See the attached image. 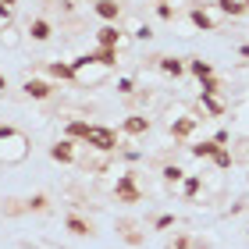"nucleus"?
<instances>
[{
	"instance_id": "12",
	"label": "nucleus",
	"mask_w": 249,
	"mask_h": 249,
	"mask_svg": "<svg viewBox=\"0 0 249 249\" xmlns=\"http://www.w3.org/2000/svg\"><path fill=\"white\" fill-rule=\"evenodd\" d=\"M196 104H199V114L207 118V121H210V118H224V114H228V104H224L221 96H207V93H199Z\"/></svg>"
},
{
	"instance_id": "17",
	"label": "nucleus",
	"mask_w": 249,
	"mask_h": 249,
	"mask_svg": "<svg viewBox=\"0 0 249 249\" xmlns=\"http://www.w3.org/2000/svg\"><path fill=\"white\" fill-rule=\"evenodd\" d=\"M89 57H93L100 68L114 71V68H118V61H121V50H110V47H93V50H89Z\"/></svg>"
},
{
	"instance_id": "25",
	"label": "nucleus",
	"mask_w": 249,
	"mask_h": 249,
	"mask_svg": "<svg viewBox=\"0 0 249 249\" xmlns=\"http://www.w3.org/2000/svg\"><path fill=\"white\" fill-rule=\"evenodd\" d=\"M199 93H207V96H221V93H224V82H221L217 75H210V78H203V82H199Z\"/></svg>"
},
{
	"instance_id": "4",
	"label": "nucleus",
	"mask_w": 249,
	"mask_h": 249,
	"mask_svg": "<svg viewBox=\"0 0 249 249\" xmlns=\"http://www.w3.org/2000/svg\"><path fill=\"white\" fill-rule=\"evenodd\" d=\"M199 121H207L203 114H182V118H171V139L175 142H185V139H192V132L199 128Z\"/></svg>"
},
{
	"instance_id": "22",
	"label": "nucleus",
	"mask_w": 249,
	"mask_h": 249,
	"mask_svg": "<svg viewBox=\"0 0 249 249\" xmlns=\"http://www.w3.org/2000/svg\"><path fill=\"white\" fill-rule=\"evenodd\" d=\"M185 175H189V171H185V167H178V164H164V167H160V178H164L167 185H182Z\"/></svg>"
},
{
	"instance_id": "26",
	"label": "nucleus",
	"mask_w": 249,
	"mask_h": 249,
	"mask_svg": "<svg viewBox=\"0 0 249 249\" xmlns=\"http://www.w3.org/2000/svg\"><path fill=\"white\" fill-rule=\"evenodd\" d=\"M231 164H235V153L228 150V146H221L217 157H213V167H217V171H231Z\"/></svg>"
},
{
	"instance_id": "31",
	"label": "nucleus",
	"mask_w": 249,
	"mask_h": 249,
	"mask_svg": "<svg viewBox=\"0 0 249 249\" xmlns=\"http://www.w3.org/2000/svg\"><path fill=\"white\" fill-rule=\"evenodd\" d=\"M213 142H217V146H228V142H231V128H217V132H213Z\"/></svg>"
},
{
	"instance_id": "21",
	"label": "nucleus",
	"mask_w": 249,
	"mask_h": 249,
	"mask_svg": "<svg viewBox=\"0 0 249 249\" xmlns=\"http://www.w3.org/2000/svg\"><path fill=\"white\" fill-rule=\"evenodd\" d=\"M210 7H217L224 18H242V15H246V4H242V0H213Z\"/></svg>"
},
{
	"instance_id": "33",
	"label": "nucleus",
	"mask_w": 249,
	"mask_h": 249,
	"mask_svg": "<svg viewBox=\"0 0 249 249\" xmlns=\"http://www.w3.org/2000/svg\"><path fill=\"white\" fill-rule=\"evenodd\" d=\"M239 132L249 135V110H242V121H239Z\"/></svg>"
},
{
	"instance_id": "10",
	"label": "nucleus",
	"mask_w": 249,
	"mask_h": 249,
	"mask_svg": "<svg viewBox=\"0 0 249 249\" xmlns=\"http://www.w3.org/2000/svg\"><path fill=\"white\" fill-rule=\"evenodd\" d=\"M21 93H25L29 100H50V96H53V86L47 82V78H36V75H29L25 82H21Z\"/></svg>"
},
{
	"instance_id": "39",
	"label": "nucleus",
	"mask_w": 249,
	"mask_h": 249,
	"mask_svg": "<svg viewBox=\"0 0 249 249\" xmlns=\"http://www.w3.org/2000/svg\"><path fill=\"white\" fill-rule=\"evenodd\" d=\"M246 235H249V224H246Z\"/></svg>"
},
{
	"instance_id": "11",
	"label": "nucleus",
	"mask_w": 249,
	"mask_h": 249,
	"mask_svg": "<svg viewBox=\"0 0 249 249\" xmlns=\"http://www.w3.org/2000/svg\"><path fill=\"white\" fill-rule=\"evenodd\" d=\"M157 71L167 75V78H182L185 75V57H171V53H160V57H153Z\"/></svg>"
},
{
	"instance_id": "36",
	"label": "nucleus",
	"mask_w": 249,
	"mask_h": 249,
	"mask_svg": "<svg viewBox=\"0 0 249 249\" xmlns=\"http://www.w3.org/2000/svg\"><path fill=\"white\" fill-rule=\"evenodd\" d=\"M4 4H7V7H11V11H15V4H18V0H4Z\"/></svg>"
},
{
	"instance_id": "24",
	"label": "nucleus",
	"mask_w": 249,
	"mask_h": 249,
	"mask_svg": "<svg viewBox=\"0 0 249 249\" xmlns=\"http://www.w3.org/2000/svg\"><path fill=\"white\" fill-rule=\"evenodd\" d=\"M175 224H178V217H175V213H157V217L150 221V231H171Z\"/></svg>"
},
{
	"instance_id": "23",
	"label": "nucleus",
	"mask_w": 249,
	"mask_h": 249,
	"mask_svg": "<svg viewBox=\"0 0 249 249\" xmlns=\"http://www.w3.org/2000/svg\"><path fill=\"white\" fill-rule=\"evenodd\" d=\"M203 192V175H185V182H182V196L185 199H196Z\"/></svg>"
},
{
	"instance_id": "15",
	"label": "nucleus",
	"mask_w": 249,
	"mask_h": 249,
	"mask_svg": "<svg viewBox=\"0 0 249 249\" xmlns=\"http://www.w3.org/2000/svg\"><path fill=\"white\" fill-rule=\"evenodd\" d=\"M43 71H47L50 78H57V82H75L71 61H47V64H43Z\"/></svg>"
},
{
	"instance_id": "1",
	"label": "nucleus",
	"mask_w": 249,
	"mask_h": 249,
	"mask_svg": "<svg viewBox=\"0 0 249 249\" xmlns=\"http://www.w3.org/2000/svg\"><path fill=\"white\" fill-rule=\"evenodd\" d=\"M29 135L11 121H0V164L4 167H15V164H25L29 160Z\"/></svg>"
},
{
	"instance_id": "16",
	"label": "nucleus",
	"mask_w": 249,
	"mask_h": 249,
	"mask_svg": "<svg viewBox=\"0 0 249 249\" xmlns=\"http://www.w3.org/2000/svg\"><path fill=\"white\" fill-rule=\"evenodd\" d=\"M118 235H121V239L128 242V246H142V242H146V231H139V224L128 221V217H121V221H118Z\"/></svg>"
},
{
	"instance_id": "38",
	"label": "nucleus",
	"mask_w": 249,
	"mask_h": 249,
	"mask_svg": "<svg viewBox=\"0 0 249 249\" xmlns=\"http://www.w3.org/2000/svg\"><path fill=\"white\" fill-rule=\"evenodd\" d=\"M157 4H171V0H157Z\"/></svg>"
},
{
	"instance_id": "34",
	"label": "nucleus",
	"mask_w": 249,
	"mask_h": 249,
	"mask_svg": "<svg viewBox=\"0 0 249 249\" xmlns=\"http://www.w3.org/2000/svg\"><path fill=\"white\" fill-rule=\"evenodd\" d=\"M4 93H7V75L0 71V96H4Z\"/></svg>"
},
{
	"instance_id": "9",
	"label": "nucleus",
	"mask_w": 249,
	"mask_h": 249,
	"mask_svg": "<svg viewBox=\"0 0 249 249\" xmlns=\"http://www.w3.org/2000/svg\"><path fill=\"white\" fill-rule=\"evenodd\" d=\"M64 231L78 235V239H93V235H96V224L89 221V217H82V213H68V217H64Z\"/></svg>"
},
{
	"instance_id": "14",
	"label": "nucleus",
	"mask_w": 249,
	"mask_h": 249,
	"mask_svg": "<svg viewBox=\"0 0 249 249\" xmlns=\"http://www.w3.org/2000/svg\"><path fill=\"white\" fill-rule=\"evenodd\" d=\"M25 36L32 43H50L53 39V25H50V18H32L29 25H25Z\"/></svg>"
},
{
	"instance_id": "8",
	"label": "nucleus",
	"mask_w": 249,
	"mask_h": 249,
	"mask_svg": "<svg viewBox=\"0 0 249 249\" xmlns=\"http://www.w3.org/2000/svg\"><path fill=\"white\" fill-rule=\"evenodd\" d=\"M96 47L121 50V47H124V29H121V25H100V29H96Z\"/></svg>"
},
{
	"instance_id": "19",
	"label": "nucleus",
	"mask_w": 249,
	"mask_h": 249,
	"mask_svg": "<svg viewBox=\"0 0 249 249\" xmlns=\"http://www.w3.org/2000/svg\"><path fill=\"white\" fill-rule=\"evenodd\" d=\"M89 124H93V121H86V118H68V124H64V139L82 142L86 132H89Z\"/></svg>"
},
{
	"instance_id": "13",
	"label": "nucleus",
	"mask_w": 249,
	"mask_h": 249,
	"mask_svg": "<svg viewBox=\"0 0 249 249\" xmlns=\"http://www.w3.org/2000/svg\"><path fill=\"white\" fill-rule=\"evenodd\" d=\"M93 15L104 21V25H118V21H121V4H118V0H96Z\"/></svg>"
},
{
	"instance_id": "40",
	"label": "nucleus",
	"mask_w": 249,
	"mask_h": 249,
	"mask_svg": "<svg viewBox=\"0 0 249 249\" xmlns=\"http://www.w3.org/2000/svg\"><path fill=\"white\" fill-rule=\"evenodd\" d=\"M93 4H96V0H93Z\"/></svg>"
},
{
	"instance_id": "5",
	"label": "nucleus",
	"mask_w": 249,
	"mask_h": 249,
	"mask_svg": "<svg viewBox=\"0 0 249 249\" xmlns=\"http://www.w3.org/2000/svg\"><path fill=\"white\" fill-rule=\"evenodd\" d=\"M189 21H192V29H196V32H221V21L210 15L207 4H192L189 7Z\"/></svg>"
},
{
	"instance_id": "32",
	"label": "nucleus",
	"mask_w": 249,
	"mask_h": 249,
	"mask_svg": "<svg viewBox=\"0 0 249 249\" xmlns=\"http://www.w3.org/2000/svg\"><path fill=\"white\" fill-rule=\"evenodd\" d=\"M11 18H15V11H11L4 0H0V21H4V25H11Z\"/></svg>"
},
{
	"instance_id": "37",
	"label": "nucleus",
	"mask_w": 249,
	"mask_h": 249,
	"mask_svg": "<svg viewBox=\"0 0 249 249\" xmlns=\"http://www.w3.org/2000/svg\"><path fill=\"white\" fill-rule=\"evenodd\" d=\"M242 4H246V15H249V0H242Z\"/></svg>"
},
{
	"instance_id": "20",
	"label": "nucleus",
	"mask_w": 249,
	"mask_h": 249,
	"mask_svg": "<svg viewBox=\"0 0 249 249\" xmlns=\"http://www.w3.org/2000/svg\"><path fill=\"white\" fill-rule=\"evenodd\" d=\"M217 150H221V146L213 142V139H203V142H192V146H189V153L196 157V160H213Z\"/></svg>"
},
{
	"instance_id": "18",
	"label": "nucleus",
	"mask_w": 249,
	"mask_h": 249,
	"mask_svg": "<svg viewBox=\"0 0 249 249\" xmlns=\"http://www.w3.org/2000/svg\"><path fill=\"white\" fill-rule=\"evenodd\" d=\"M185 71H189L192 78H196V82H203V78H210V75H213V64L192 53V57H185Z\"/></svg>"
},
{
	"instance_id": "30",
	"label": "nucleus",
	"mask_w": 249,
	"mask_h": 249,
	"mask_svg": "<svg viewBox=\"0 0 249 249\" xmlns=\"http://www.w3.org/2000/svg\"><path fill=\"white\" fill-rule=\"evenodd\" d=\"M157 18L160 21H175V7L171 4H157Z\"/></svg>"
},
{
	"instance_id": "7",
	"label": "nucleus",
	"mask_w": 249,
	"mask_h": 249,
	"mask_svg": "<svg viewBox=\"0 0 249 249\" xmlns=\"http://www.w3.org/2000/svg\"><path fill=\"white\" fill-rule=\"evenodd\" d=\"M150 128H153V118H150V114H139V110L121 121V132L128 135V139H139V135H146Z\"/></svg>"
},
{
	"instance_id": "27",
	"label": "nucleus",
	"mask_w": 249,
	"mask_h": 249,
	"mask_svg": "<svg viewBox=\"0 0 249 249\" xmlns=\"http://www.w3.org/2000/svg\"><path fill=\"white\" fill-rule=\"evenodd\" d=\"M114 89L121 96H135V89H139V82H135V75H121L118 82H114Z\"/></svg>"
},
{
	"instance_id": "2",
	"label": "nucleus",
	"mask_w": 249,
	"mask_h": 249,
	"mask_svg": "<svg viewBox=\"0 0 249 249\" xmlns=\"http://www.w3.org/2000/svg\"><path fill=\"white\" fill-rule=\"evenodd\" d=\"M89 150H96V153H118L121 146H118V132L114 128H107V124H89V132H86V139H82Z\"/></svg>"
},
{
	"instance_id": "3",
	"label": "nucleus",
	"mask_w": 249,
	"mask_h": 249,
	"mask_svg": "<svg viewBox=\"0 0 249 249\" xmlns=\"http://www.w3.org/2000/svg\"><path fill=\"white\" fill-rule=\"evenodd\" d=\"M114 199L124 203V207H132V203H142V189H139V175H135V171H121V175H118Z\"/></svg>"
},
{
	"instance_id": "28",
	"label": "nucleus",
	"mask_w": 249,
	"mask_h": 249,
	"mask_svg": "<svg viewBox=\"0 0 249 249\" xmlns=\"http://www.w3.org/2000/svg\"><path fill=\"white\" fill-rule=\"evenodd\" d=\"M132 39L150 43V39H153V25H150V21H135V25H132Z\"/></svg>"
},
{
	"instance_id": "29",
	"label": "nucleus",
	"mask_w": 249,
	"mask_h": 249,
	"mask_svg": "<svg viewBox=\"0 0 249 249\" xmlns=\"http://www.w3.org/2000/svg\"><path fill=\"white\" fill-rule=\"evenodd\" d=\"M0 43H4L7 50H15L18 43H21V36H18V29H15V25H4V29H0Z\"/></svg>"
},
{
	"instance_id": "6",
	"label": "nucleus",
	"mask_w": 249,
	"mask_h": 249,
	"mask_svg": "<svg viewBox=\"0 0 249 249\" xmlns=\"http://www.w3.org/2000/svg\"><path fill=\"white\" fill-rule=\"evenodd\" d=\"M50 160H57V164H64V167L78 164V142H75V139H57V142H50Z\"/></svg>"
},
{
	"instance_id": "35",
	"label": "nucleus",
	"mask_w": 249,
	"mask_h": 249,
	"mask_svg": "<svg viewBox=\"0 0 249 249\" xmlns=\"http://www.w3.org/2000/svg\"><path fill=\"white\" fill-rule=\"evenodd\" d=\"M239 57H249V43H242V47H239Z\"/></svg>"
}]
</instances>
